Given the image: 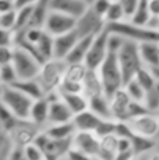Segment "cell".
I'll use <instances>...</instances> for the list:
<instances>
[{
  "instance_id": "obj_39",
  "label": "cell",
  "mask_w": 159,
  "mask_h": 160,
  "mask_svg": "<svg viewBox=\"0 0 159 160\" xmlns=\"http://www.w3.org/2000/svg\"><path fill=\"white\" fill-rule=\"evenodd\" d=\"M14 48H11V46H0V65L1 66L9 65V64L13 62Z\"/></svg>"
},
{
  "instance_id": "obj_44",
  "label": "cell",
  "mask_w": 159,
  "mask_h": 160,
  "mask_svg": "<svg viewBox=\"0 0 159 160\" xmlns=\"http://www.w3.org/2000/svg\"><path fill=\"white\" fill-rule=\"evenodd\" d=\"M139 159L140 160H159V151H154L153 150V151H150V152L140 156Z\"/></svg>"
},
{
  "instance_id": "obj_40",
  "label": "cell",
  "mask_w": 159,
  "mask_h": 160,
  "mask_svg": "<svg viewBox=\"0 0 159 160\" xmlns=\"http://www.w3.org/2000/svg\"><path fill=\"white\" fill-rule=\"evenodd\" d=\"M65 159L66 160H94V158H91V156H89V155H86V154H84L76 149H73V148L68 151Z\"/></svg>"
},
{
  "instance_id": "obj_9",
  "label": "cell",
  "mask_w": 159,
  "mask_h": 160,
  "mask_svg": "<svg viewBox=\"0 0 159 160\" xmlns=\"http://www.w3.org/2000/svg\"><path fill=\"white\" fill-rule=\"evenodd\" d=\"M43 28L48 34L55 38V36L73 31L76 28V19L69 15L50 10Z\"/></svg>"
},
{
  "instance_id": "obj_26",
  "label": "cell",
  "mask_w": 159,
  "mask_h": 160,
  "mask_svg": "<svg viewBox=\"0 0 159 160\" xmlns=\"http://www.w3.org/2000/svg\"><path fill=\"white\" fill-rule=\"evenodd\" d=\"M21 121L5 106V104L0 100V129L10 132L13 131Z\"/></svg>"
},
{
  "instance_id": "obj_23",
  "label": "cell",
  "mask_w": 159,
  "mask_h": 160,
  "mask_svg": "<svg viewBox=\"0 0 159 160\" xmlns=\"http://www.w3.org/2000/svg\"><path fill=\"white\" fill-rule=\"evenodd\" d=\"M83 94L88 99L96 96V95H100V94H104L103 84H101V80L99 78L98 71L88 70V72L84 78V81H83Z\"/></svg>"
},
{
  "instance_id": "obj_50",
  "label": "cell",
  "mask_w": 159,
  "mask_h": 160,
  "mask_svg": "<svg viewBox=\"0 0 159 160\" xmlns=\"http://www.w3.org/2000/svg\"><path fill=\"white\" fill-rule=\"evenodd\" d=\"M158 115H159V110H158Z\"/></svg>"
},
{
  "instance_id": "obj_7",
  "label": "cell",
  "mask_w": 159,
  "mask_h": 160,
  "mask_svg": "<svg viewBox=\"0 0 159 160\" xmlns=\"http://www.w3.org/2000/svg\"><path fill=\"white\" fill-rule=\"evenodd\" d=\"M126 125L129 126L131 134L156 140L159 138V115L154 111H146L140 115L128 119Z\"/></svg>"
},
{
  "instance_id": "obj_16",
  "label": "cell",
  "mask_w": 159,
  "mask_h": 160,
  "mask_svg": "<svg viewBox=\"0 0 159 160\" xmlns=\"http://www.w3.org/2000/svg\"><path fill=\"white\" fill-rule=\"evenodd\" d=\"M49 98L44 96L41 99L34 100L30 115H29V122H31L34 126L39 128H46L48 126V118H49Z\"/></svg>"
},
{
  "instance_id": "obj_10",
  "label": "cell",
  "mask_w": 159,
  "mask_h": 160,
  "mask_svg": "<svg viewBox=\"0 0 159 160\" xmlns=\"http://www.w3.org/2000/svg\"><path fill=\"white\" fill-rule=\"evenodd\" d=\"M106 28V22L104 20V18L99 16L98 14H95L90 6L88 8L86 12L79 18L76 20V28L75 30L78 31L79 36H93L99 34L100 31H103Z\"/></svg>"
},
{
  "instance_id": "obj_4",
  "label": "cell",
  "mask_w": 159,
  "mask_h": 160,
  "mask_svg": "<svg viewBox=\"0 0 159 160\" xmlns=\"http://www.w3.org/2000/svg\"><path fill=\"white\" fill-rule=\"evenodd\" d=\"M66 62L65 60H59V59H50L45 61L41 65L40 72L36 76V80L41 85L45 95L56 92L63 79L64 74L66 70Z\"/></svg>"
},
{
  "instance_id": "obj_41",
  "label": "cell",
  "mask_w": 159,
  "mask_h": 160,
  "mask_svg": "<svg viewBox=\"0 0 159 160\" xmlns=\"http://www.w3.org/2000/svg\"><path fill=\"white\" fill-rule=\"evenodd\" d=\"M15 0H0V15L15 10Z\"/></svg>"
},
{
  "instance_id": "obj_38",
  "label": "cell",
  "mask_w": 159,
  "mask_h": 160,
  "mask_svg": "<svg viewBox=\"0 0 159 160\" xmlns=\"http://www.w3.org/2000/svg\"><path fill=\"white\" fill-rule=\"evenodd\" d=\"M118 1L120 2V5H121L123 9H124L126 20H130V19L134 16V14H135V11H136V9H138V2H139V0H118Z\"/></svg>"
},
{
  "instance_id": "obj_24",
  "label": "cell",
  "mask_w": 159,
  "mask_h": 160,
  "mask_svg": "<svg viewBox=\"0 0 159 160\" xmlns=\"http://www.w3.org/2000/svg\"><path fill=\"white\" fill-rule=\"evenodd\" d=\"M118 151V136L108 135L104 138H100V145L99 151L95 159L98 160H115Z\"/></svg>"
},
{
  "instance_id": "obj_34",
  "label": "cell",
  "mask_w": 159,
  "mask_h": 160,
  "mask_svg": "<svg viewBox=\"0 0 159 160\" xmlns=\"http://www.w3.org/2000/svg\"><path fill=\"white\" fill-rule=\"evenodd\" d=\"M21 150H23V155L25 160H46L44 151L35 142H30L23 146Z\"/></svg>"
},
{
  "instance_id": "obj_1",
  "label": "cell",
  "mask_w": 159,
  "mask_h": 160,
  "mask_svg": "<svg viewBox=\"0 0 159 160\" xmlns=\"http://www.w3.org/2000/svg\"><path fill=\"white\" fill-rule=\"evenodd\" d=\"M99 78L103 84L104 94L110 99L116 91L124 88V79L118 61L116 52H110L98 69Z\"/></svg>"
},
{
  "instance_id": "obj_15",
  "label": "cell",
  "mask_w": 159,
  "mask_h": 160,
  "mask_svg": "<svg viewBox=\"0 0 159 160\" xmlns=\"http://www.w3.org/2000/svg\"><path fill=\"white\" fill-rule=\"evenodd\" d=\"M79 39H80V36L75 29L70 32L55 36L54 38V56L53 58L59 59V60H65Z\"/></svg>"
},
{
  "instance_id": "obj_28",
  "label": "cell",
  "mask_w": 159,
  "mask_h": 160,
  "mask_svg": "<svg viewBox=\"0 0 159 160\" xmlns=\"http://www.w3.org/2000/svg\"><path fill=\"white\" fill-rule=\"evenodd\" d=\"M125 92L128 94V96L135 101V102H141V104H145V99H146V91L145 89L135 80V79H131L129 80L128 82H125L124 88Z\"/></svg>"
},
{
  "instance_id": "obj_49",
  "label": "cell",
  "mask_w": 159,
  "mask_h": 160,
  "mask_svg": "<svg viewBox=\"0 0 159 160\" xmlns=\"http://www.w3.org/2000/svg\"><path fill=\"white\" fill-rule=\"evenodd\" d=\"M111 1H118V0H111Z\"/></svg>"
},
{
  "instance_id": "obj_21",
  "label": "cell",
  "mask_w": 159,
  "mask_h": 160,
  "mask_svg": "<svg viewBox=\"0 0 159 160\" xmlns=\"http://www.w3.org/2000/svg\"><path fill=\"white\" fill-rule=\"evenodd\" d=\"M88 100H89V110H91L94 114H96L101 119L114 120L113 112H111V106H110V99L105 94L93 96Z\"/></svg>"
},
{
  "instance_id": "obj_42",
  "label": "cell",
  "mask_w": 159,
  "mask_h": 160,
  "mask_svg": "<svg viewBox=\"0 0 159 160\" xmlns=\"http://www.w3.org/2000/svg\"><path fill=\"white\" fill-rule=\"evenodd\" d=\"M149 14L153 18H159V0H149Z\"/></svg>"
},
{
  "instance_id": "obj_5",
  "label": "cell",
  "mask_w": 159,
  "mask_h": 160,
  "mask_svg": "<svg viewBox=\"0 0 159 160\" xmlns=\"http://www.w3.org/2000/svg\"><path fill=\"white\" fill-rule=\"evenodd\" d=\"M0 100L20 121H29L33 99L14 86H1Z\"/></svg>"
},
{
  "instance_id": "obj_45",
  "label": "cell",
  "mask_w": 159,
  "mask_h": 160,
  "mask_svg": "<svg viewBox=\"0 0 159 160\" xmlns=\"http://www.w3.org/2000/svg\"><path fill=\"white\" fill-rule=\"evenodd\" d=\"M93 1H94V0H86V2H88V4H91Z\"/></svg>"
},
{
  "instance_id": "obj_46",
  "label": "cell",
  "mask_w": 159,
  "mask_h": 160,
  "mask_svg": "<svg viewBox=\"0 0 159 160\" xmlns=\"http://www.w3.org/2000/svg\"><path fill=\"white\" fill-rule=\"evenodd\" d=\"M131 160H140L139 158H134V159H131Z\"/></svg>"
},
{
  "instance_id": "obj_19",
  "label": "cell",
  "mask_w": 159,
  "mask_h": 160,
  "mask_svg": "<svg viewBox=\"0 0 159 160\" xmlns=\"http://www.w3.org/2000/svg\"><path fill=\"white\" fill-rule=\"evenodd\" d=\"M58 94L74 115L89 109V100L83 92H59L58 91Z\"/></svg>"
},
{
  "instance_id": "obj_3",
  "label": "cell",
  "mask_w": 159,
  "mask_h": 160,
  "mask_svg": "<svg viewBox=\"0 0 159 160\" xmlns=\"http://www.w3.org/2000/svg\"><path fill=\"white\" fill-rule=\"evenodd\" d=\"M106 29L110 32L118 34L124 39L135 41L138 44L145 41H159V30L144 25H136L130 20H124L116 24H108Z\"/></svg>"
},
{
  "instance_id": "obj_31",
  "label": "cell",
  "mask_w": 159,
  "mask_h": 160,
  "mask_svg": "<svg viewBox=\"0 0 159 160\" xmlns=\"http://www.w3.org/2000/svg\"><path fill=\"white\" fill-rule=\"evenodd\" d=\"M33 16V6H24L16 9V26L15 31L20 32L29 28Z\"/></svg>"
},
{
  "instance_id": "obj_29",
  "label": "cell",
  "mask_w": 159,
  "mask_h": 160,
  "mask_svg": "<svg viewBox=\"0 0 159 160\" xmlns=\"http://www.w3.org/2000/svg\"><path fill=\"white\" fill-rule=\"evenodd\" d=\"M16 149L11 135L0 129V160H9Z\"/></svg>"
},
{
  "instance_id": "obj_12",
  "label": "cell",
  "mask_w": 159,
  "mask_h": 160,
  "mask_svg": "<svg viewBox=\"0 0 159 160\" xmlns=\"http://www.w3.org/2000/svg\"><path fill=\"white\" fill-rule=\"evenodd\" d=\"M100 145V138L95 132L76 131L71 139V148L76 149L91 158H96Z\"/></svg>"
},
{
  "instance_id": "obj_35",
  "label": "cell",
  "mask_w": 159,
  "mask_h": 160,
  "mask_svg": "<svg viewBox=\"0 0 159 160\" xmlns=\"http://www.w3.org/2000/svg\"><path fill=\"white\" fill-rule=\"evenodd\" d=\"M16 44V31L0 26V46H11Z\"/></svg>"
},
{
  "instance_id": "obj_51",
  "label": "cell",
  "mask_w": 159,
  "mask_h": 160,
  "mask_svg": "<svg viewBox=\"0 0 159 160\" xmlns=\"http://www.w3.org/2000/svg\"><path fill=\"white\" fill-rule=\"evenodd\" d=\"M94 160H98V159H94Z\"/></svg>"
},
{
  "instance_id": "obj_13",
  "label": "cell",
  "mask_w": 159,
  "mask_h": 160,
  "mask_svg": "<svg viewBox=\"0 0 159 160\" xmlns=\"http://www.w3.org/2000/svg\"><path fill=\"white\" fill-rule=\"evenodd\" d=\"M134 101L128 96L124 89H120L110 98V106L113 118L116 121H126L131 116Z\"/></svg>"
},
{
  "instance_id": "obj_43",
  "label": "cell",
  "mask_w": 159,
  "mask_h": 160,
  "mask_svg": "<svg viewBox=\"0 0 159 160\" xmlns=\"http://www.w3.org/2000/svg\"><path fill=\"white\" fill-rule=\"evenodd\" d=\"M38 2V0H15V6L16 9L24 8V6H33Z\"/></svg>"
},
{
  "instance_id": "obj_32",
  "label": "cell",
  "mask_w": 159,
  "mask_h": 160,
  "mask_svg": "<svg viewBox=\"0 0 159 160\" xmlns=\"http://www.w3.org/2000/svg\"><path fill=\"white\" fill-rule=\"evenodd\" d=\"M134 79L145 89L146 92H148L150 89H153V86H154L155 82H156V78L154 76L153 71H151L150 69L145 68V66H143V68L136 72V75L134 76Z\"/></svg>"
},
{
  "instance_id": "obj_8",
  "label": "cell",
  "mask_w": 159,
  "mask_h": 160,
  "mask_svg": "<svg viewBox=\"0 0 159 160\" xmlns=\"http://www.w3.org/2000/svg\"><path fill=\"white\" fill-rule=\"evenodd\" d=\"M108 38H109V31L105 28L103 31L96 34L90 44V48L88 50V54L84 60V65L86 66L88 70H94L98 71L103 61L109 54L108 49Z\"/></svg>"
},
{
  "instance_id": "obj_18",
  "label": "cell",
  "mask_w": 159,
  "mask_h": 160,
  "mask_svg": "<svg viewBox=\"0 0 159 160\" xmlns=\"http://www.w3.org/2000/svg\"><path fill=\"white\" fill-rule=\"evenodd\" d=\"M143 65L148 69L159 68V41H145L139 44Z\"/></svg>"
},
{
  "instance_id": "obj_36",
  "label": "cell",
  "mask_w": 159,
  "mask_h": 160,
  "mask_svg": "<svg viewBox=\"0 0 159 160\" xmlns=\"http://www.w3.org/2000/svg\"><path fill=\"white\" fill-rule=\"evenodd\" d=\"M0 26L4 28V29H9V30H14L15 31V26H16V9L0 15Z\"/></svg>"
},
{
  "instance_id": "obj_37",
  "label": "cell",
  "mask_w": 159,
  "mask_h": 160,
  "mask_svg": "<svg viewBox=\"0 0 159 160\" xmlns=\"http://www.w3.org/2000/svg\"><path fill=\"white\" fill-rule=\"evenodd\" d=\"M110 4H111V0H94L91 4H89V6L95 14L104 18L109 6H110Z\"/></svg>"
},
{
  "instance_id": "obj_48",
  "label": "cell",
  "mask_w": 159,
  "mask_h": 160,
  "mask_svg": "<svg viewBox=\"0 0 159 160\" xmlns=\"http://www.w3.org/2000/svg\"><path fill=\"white\" fill-rule=\"evenodd\" d=\"M0 71H1V65H0Z\"/></svg>"
},
{
  "instance_id": "obj_22",
  "label": "cell",
  "mask_w": 159,
  "mask_h": 160,
  "mask_svg": "<svg viewBox=\"0 0 159 160\" xmlns=\"http://www.w3.org/2000/svg\"><path fill=\"white\" fill-rule=\"evenodd\" d=\"M43 130L50 139H54V140H70V139H73L74 134L76 132L73 121L64 122V124L48 125Z\"/></svg>"
},
{
  "instance_id": "obj_20",
  "label": "cell",
  "mask_w": 159,
  "mask_h": 160,
  "mask_svg": "<svg viewBox=\"0 0 159 160\" xmlns=\"http://www.w3.org/2000/svg\"><path fill=\"white\" fill-rule=\"evenodd\" d=\"M95 35L93 36H83L80 38L76 44L74 45V48L71 49V51L69 52V55L65 59L66 64H79V62H84L85 56L88 54V50L90 48V44L93 41Z\"/></svg>"
},
{
  "instance_id": "obj_6",
  "label": "cell",
  "mask_w": 159,
  "mask_h": 160,
  "mask_svg": "<svg viewBox=\"0 0 159 160\" xmlns=\"http://www.w3.org/2000/svg\"><path fill=\"white\" fill-rule=\"evenodd\" d=\"M11 65L15 69L18 80H29L35 79L39 75L43 64L28 50L20 46H15Z\"/></svg>"
},
{
  "instance_id": "obj_47",
  "label": "cell",
  "mask_w": 159,
  "mask_h": 160,
  "mask_svg": "<svg viewBox=\"0 0 159 160\" xmlns=\"http://www.w3.org/2000/svg\"><path fill=\"white\" fill-rule=\"evenodd\" d=\"M0 92H1V85H0Z\"/></svg>"
},
{
  "instance_id": "obj_2",
  "label": "cell",
  "mask_w": 159,
  "mask_h": 160,
  "mask_svg": "<svg viewBox=\"0 0 159 160\" xmlns=\"http://www.w3.org/2000/svg\"><path fill=\"white\" fill-rule=\"evenodd\" d=\"M116 56H118V61L120 65V70H121L124 85H125V82L134 79L136 72L144 66L140 58V52H139V44L125 39L121 48L116 52Z\"/></svg>"
},
{
  "instance_id": "obj_14",
  "label": "cell",
  "mask_w": 159,
  "mask_h": 160,
  "mask_svg": "<svg viewBox=\"0 0 159 160\" xmlns=\"http://www.w3.org/2000/svg\"><path fill=\"white\" fill-rule=\"evenodd\" d=\"M88 8L86 0H50V10L69 15L76 20L86 12Z\"/></svg>"
},
{
  "instance_id": "obj_17",
  "label": "cell",
  "mask_w": 159,
  "mask_h": 160,
  "mask_svg": "<svg viewBox=\"0 0 159 160\" xmlns=\"http://www.w3.org/2000/svg\"><path fill=\"white\" fill-rule=\"evenodd\" d=\"M103 119L99 118L96 114H94L91 110H85L83 112H79L74 115L73 118V124L76 131H89V132H95L100 121Z\"/></svg>"
},
{
  "instance_id": "obj_33",
  "label": "cell",
  "mask_w": 159,
  "mask_h": 160,
  "mask_svg": "<svg viewBox=\"0 0 159 160\" xmlns=\"http://www.w3.org/2000/svg\"><path fill=\"white\" fill-rule=\"evenodd\" d=\"M18 81V75L11 64L1 66L0 71V85L1 86H13Z\"/></svg>"
},
{
  "instance_id": "obj_30",
  "label": "cell",
  "mask_w": 159,
  "mask_h": 160,
  "mask_svg": "<svg viewBox=\"0 0 159 160\" xmlns=\"http://www.w3.org/2000/svg\"><path fill=\"white\" fill-rule=\"evenodd\" d=\"M104 20L108 24H116V22H120V21H124L126 20V16H125V12H124V9L123 6L120 5L119 1H111L105 16H104Z\"/></svg>"
},
{
  "instance_id": "obj_11",
  "label": "cell",
  "mask_w": 159,
  "mask_h": 160,
  "mask_svg": "<svg viewBox=\"0 0 159 160\" xmlns=\"http://www.w3.org/2000/svg\"><path fill=\"white\" fill-rule=\"evenodd\" d=\"M49 98V118H48V125H55V124H64L73 121L74 114L70 111V109L66 106V104L60 99L58 91L45 95Z\"/></svg>"
},
{
  "instance_id": "obj_25",
  "label": "cell",
  "mask_w": 159,
  "mask_h": 160,
  "mask_svg": "<svg viewBox=\"0 0 159 160\" xmlns=\"http://www.w3.org/2000/svg\"><path fill=\"white\" fill-rule=\"evenodd\" d=\"M13 86L20 90L21 92H24L26 96H29L33 100H38L45 96V92L41 85L39 84V81L36 80V78L29 80H18Z\"/></svg>"
},
{
  "instance_id": "obj_27",
  "label": "cell",
  "mask_w": 159,
  "mask_h": 160,
  "mask_svg": "<svg viewBox=\"0 0 159 160\" xmlns=\"http://www.w3.org/2000/svg\"><path fill=\"white\" fill-rule=\"evenodd\" d=\"M86 72H88V69H86V66L84 65V62H79V64H68L63 80L71 81V82H78V84H83Z\"/></svg>"
}]
</instances>
